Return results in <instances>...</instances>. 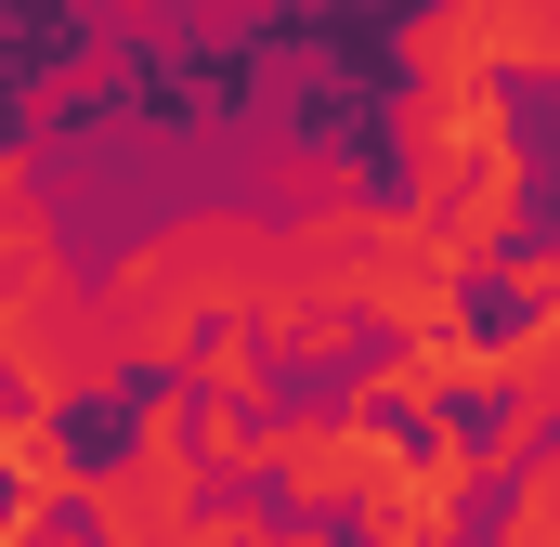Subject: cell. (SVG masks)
Instances as JSON below:
<instances>
[{"mask_svg":"<svg viewBox=\"0 0 560 547\" xmlns=\"http://www.w3.org/2000/svg\"><path fill=\"white\" fill-rule=\"evenodd\" d=\"M509 92H495V66H430L418 92L392 105V156H405V183L443 196L456 170H482V156H509Z\"/></svg>","mask_w":560,"mask_h":547,"instance_id":"6da1fadb","label":"cell"},{"mask_svg":"<svg viewBox=\"0 0 560 547\" xmlns=\"http://www.w3.org/2000/svg\"><path fill=\"white\" fill-rule=\"evenodd\" d=\"M495 469H509V443H495V430H443V417H430L418 469H392V482L365 496V535H378V547H430V535H456V522H469V496H482Z\"/></svg>","mask_w":560,"mask_h":547,"instance_id":"3957f363","label":"cell"},{"mask_svg":"<svg viewBox=\"0 0 560 547\" xmlns=\"http://www.w3.org/2000/svg\"><path fill=\"white\" fill-rule=\"evenodd\" d=\"M418 209H430V222H443L482 274H495V261H509V235H522V143H509V156H482V170H456V183L418 196Z\"/></svg>","mask_w":560,"mask_h":547,"instance_id":"277c9868","label":"cell"},{"mask_svg":"<svg viewBox=\"0 0 560 547\" xmlns=\"http://www.w3.org/2000/svg\"><path fill=\"white\" fill-rule=\"evenodd\" d=\"M430 547H456V535H430Z\"/></svg>","mask_w":560,"mask_h":547,"instance_id":"9c48e42d","label":"cell"},{"mask_svg":"<svg viewBox=\"0 0 560 547\" xmlns=\"http://www.w3.org/2000/svg\"><path fill=\"white\" fill-rule=\"evenodd\" d=\"M0 456H13V496H79V469H66V443H52V405H13Z\"/></svg>","mask_w":560,"mask_h":547,"instance_id":"5b68a950","label":"cell"},{"mask_svg":"<svg viewBox=\"0 0 560 547\" xmlns=\"http://www.w3.org/2000/svg\"><path fill=\"white\" fill-rule=\"evenodd\" d=\"M13 547H66V496H13Z\"/></svg>","mask_w":560,"mask_h":547,"instance_id":"ba28073f","label":"cell"},{"mask_svg":"<svg viewBox=\"0 0 560 547\" xmlns=\"http://www.w3.org/2000/svg\"><path fill=\"white\" fill-rule=\"evenodd\" d=\"M392 469H418V443H405V417H378V405H352V417H287V430H275L287 509H365Z\"/></svg>","mask_w":560,"mask_h":547,"instance_id":"7a4b0ae2","label":"cell"},{"mask_svg":"<svg viewBox=\"0 0 560 547\" xmlns=\"http://www.w3.org/2000/svg\"><path fill=\"white\" fill-rule=\"evenodd\" d=\"M183 547H313V535H300V522H248V509H209Z\"/></svg>","mask_w":560,"mask_h":547,"instance_id":"52a82bcc","label":"cell"},{"mask_svg":"<svg viewBox=\"0 0 560 547\" xmlns=\"http://www.w3.org/2000/svg\"><path fill=\"white\" fill-rule=\"evenodd\" d=\"M495 547H560V456H522V482L495 509Z\"/></svg>","mask_w":560,"mask_h":547,"instance_id":"8992f818","label":"cell"}]
</instances>
